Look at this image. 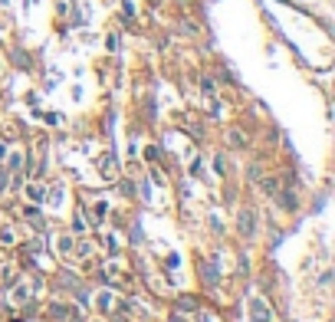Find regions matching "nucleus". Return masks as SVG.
I'll return each mask as SVG.
<instances>
[{
    "label": "nucleus",
    "mask_w": 335,
    "mask_h": 322,
    "mask_svg": "<svg viewBox=\"0 0 335 322\" xmlns=\"http://www.w3.org/2000/svg\"><path fill=\"white\" fill-rule=\"evenodd\" d=\"M253 227H257V214H253V211H243L240 214V234L250 237V234H253Z\"/></svg>",
    "instance_id": "nucleus-1"
},
{
    "label": "nucleus",
    "mask_w": 335,
    "mask_h": 322,
    "mask_svg": "<svg viewBox=\"0 0 335 322\" xmlns=\"http://www.w3.org/2000/svg\"><path fill=\"white\" fill-rule=\"evenodd\" d=\"M250 316H253V322H266V319H270V313H266V306L260 303V299L250 303Z\"/></svg>",
    "instance_id": "nucleus-2"
}]
</instances>
